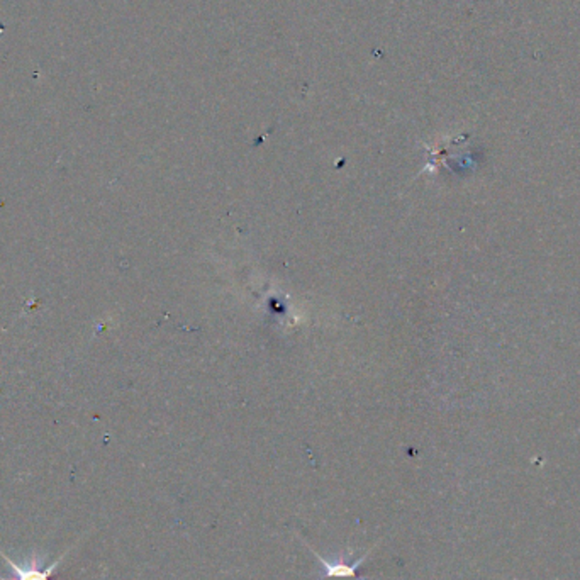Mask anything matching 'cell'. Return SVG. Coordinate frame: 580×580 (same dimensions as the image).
I'll return each instance as SVG.
<instances>
[{
    "mask_svg": "<svg viewBox=\"0 0 580 580\" xmlns=\"http://www.w3.org/2000/svg\"><path fill=\"white\" fill-rule=\"evenodd\" d=\"M349 580H351V579H349Z\"/></svg>",
    "mask_w": 580,
    "mask_h": 580,
    "instance_id": "obj_2",
    "label": "cell"
},
{
    "mask_svg": "<svg viewBox=\"0 0 580 580\" xmlns=\"http://www.w3.org/2000/svg\"><path fill=\"white\" fill-rule=\"evenodd\" d=\"M310 552L314 553L316 560L319 561L323 565V577L325 579H351V580H367L368 577H364V576H358V568L364 565V561L367 560L368 555L372 553V548L368 550L367 553L364 557H360L358 560L353 561L351 565H349L345 559H338V560H331V559H325L321 553H317L312 546H310L308 543L302 542Z\"/></svg>",
    "mask_w": 580,
    "mask_h": 580,
    "instance_id": "obj_1",
    "label": "cell"
}]
</instances>
